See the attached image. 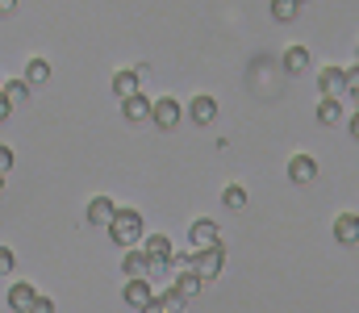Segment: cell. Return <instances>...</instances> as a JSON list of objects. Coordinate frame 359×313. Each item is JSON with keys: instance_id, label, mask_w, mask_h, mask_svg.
Masks as SVG:
<instances>
[{"instance_id": "83f0119b", "label": "cell", "mask_w": 359, "mask_h": 313, "mask_svg": "<svg viewBox=\"0 0 359 313\" xmlns=\"http://www.w3.org/2000/svg\"><path fill=\"white\" fill-rule=\"evenodd\" d=\"M8 13H17V0H0V17H8Z\"/></svg>"}, {"instance_id": "6da1fadb", "label": "cell", "mask_w": 359, "mask_h": 313, "mask_svg": "<svg viewBox=\"0 0 359 313\" xmlns=\"http://www.w3.org/2000/svg\"><path fill=\"white\" fill-rule=\"evenodd\" d=\"M109 238H113V246H121V251H130V246H138L142 242V234H147V221H142V213L138 209H113V217H109Z\"/></svg>"}, {"instance_id": "cb8c5ba5", "label": "cell", "mask_w": 359, "mask_h": 313, "mask_svg": "<svg viewBox=\"0 0 359 313\" xmlns=\"http://www.w3.org/2000/svg\"><path fill=\"white\" fill-rule=\"evenodd\" d=\"M13 267H17V255L8 246H0V276H13Z\"/></svg>"}, {"instance_id": "277c9868", "label": "cell", "mask_w": 359, "mask_h": 313, "mask_svg": "<svg viewBox=\"0 0 359 313\" xmlns=\"http://www.w3.org/2000/svg\"><path fill=\"white\" fill-rule=\"evenodd\" d=\"M121 301H126L130 309H142V305H151V301H155V288H151V280H147V276H138V280H126V288H121Z\"/></svg>"}, {"instance_id": "1f68e13d", "label": "cell", "mask_w": 359, "mask_h": 313, "mask_svg": "<svg viewBox=\"0 0 359 313\" xmlns=\"http://www.w3.org/2000/svg\"><path fill=\"white\" fill-rule=\"evenodd\" d=\"M0 193H4V176H0Z\"/></svg>"}, {"instance_id": "4fadbf2b", "label": "cell", "mask_w": 359, "mask_h": 313, "mask_svg": "<svg viewBox=\"0 0 359 313\" xmlns=\"http://www.w3.org/2000/svg\"><path fill=\"white\" fill-rule=\"evenodd\" d=\"M334 242H343V246H355L359 242V217L355 213H343L334 221Z\"/></svg>"}, {"instance_id": "30bf717a", "label": "cell", "mask_w": 359, "mask_h": 313, "mask_svg": "<svg viewBox=\"0 0 359 313\" xmlns=\"http://www.w3.org/2000/svg\"><path fill=\"white\" fill-rule=\"evenodd\" d=\"M134 92H142V76L130 67V71H117L113 76V97L117 101H126V97H134Z\"/></svg>"}, {"instance_id": "44dd1931", "label": "cell", "mask_w": 359, "mask_h": 313, "mask_svg": "<svg viewBox=\"0 0 359 313\" xmlns=\"http://www.w3.org/2000/svg\"><path fill=\"white\" fill-rule=\"evenodd\" d=\"M155 305H159L163 313H184V305H188V301L180 297V293H176V284H172L168 293H155Z\"/></svg>"}, {"instance_id": "8992f818", "label": "cell", "mask_w": 359, "mask_h": 313, "mask_svg": "<svg viewBox=\"0 0 359 313\" xmlns=\"http://www.w3.org/2000/svg\"><path fill=\"white\" fill-rule=\"evenodd\" d=\"M318 88H322V97H347V71L343 67H322V76H318Z\"/></svg>"}, {"instance_id": "d6986e66", "label": "cell", "mask_w": 359, "mask_h": 313, "mask_svg": "<svg viewBox=\"0 0 359 313\" xmlns=\"http://www.w3.org/2000/svg\"><path fill=\"white\" fill-rule=\"evenodd\" d=\"M21 80H25L29 88L46 84V80H50V63H46V59H29V63H25V76H21Z\"/></svg>"}, {"instance_id": "52a82bcc", "label": "cell", "mask_w": 359, "mask_h": 313, "mask_svg": "<svg viewBox=\"0 0 359 313\" xmlns=\"http://www.w3.org/2000/svg\"><path fill=\"white\" fill-rule=\"evenodd\" d=\"M313 176H318V159L313 155H292L288 159V180L292 184H313Z\"/></svg>"}, {"instance_id": "836d02e7", "label": "cell", "mask_w": 359, "mask_h": 313, "mask_svg": "<svg viewBox=\"0 0 359 313\" xmlns=\"http://www.w3.org/2000/svg\"><path fill=\"white\" fill-rule=\"evenodd\" d=\"M301 4H305V0H301Z\"/></svg>"}, {"instance_id": "7c38bea8", "label": "cell", "mask_w": 359, "mask_h": 313, "mask_svg": "<svg viewBox=\"0 0 359 313\" xmlns=\"http://www.w3.org/2000/svg\"><path fill=\"white\" fill-rule=\"evenodd\" d=\"M29 92H34V88H29V84H25L21 76H13V80H0V97H4V101L13 104V109L29 101Z\"/></svg>"}, {"instance_id": "603a6c76", "label": "cell", "mask_w": 359, "mask_h": 313, "mask_svg": "<svg viewBox=\"0 0 359 313\" xmlns=\"http://www.w3.org/2000/svg\"><path fill=\"white\" fill-rule=\"evenodd\" d=\"M222 205H226V209H234V213H238V209H247V188L230 184V188L222 193Z\"/></svg>"}, {"instance_id": "9a60e30c", "label": "cell", "mask_w": 359, "mask_h": 313, "mask_svg": "<svg viewBox=\"0 0 359 313\" xmlns=\"http://www.w3.org/2000/svg\"><path fill=\"white\" fill-rule=\"evenodd\" d=\"M284 71L288 76H305L309 71V50L305 46H288L284 50Z\"/></svg>"}, {"instance_id": "f1b7e54d", "label": "cell", "mask_w": 359, "mask_h": 313, "mask_svg": "<svg viewBox=\"0 0 359 313\" xmlns=\"http://www.w3.org/2000/svg\"><path fill=\"white\" fill-rule=\"evenodd\" d=\"M8 117H13V104H8L4 97H0V121H8Z\"/></svg>"}, {"instance_id": "ba28073f", "label": "cell", "mask_w": 359, "mask_h": 313, "mask_svg": "<svg viewBox=\"0 0 359 313\" xmlns=\"http://www.w3.org/2000/svg\"><path fill=\"white\" fill-rule=\"evenodd\" d=\"M142 255L147 259H172L176 255V242L168 234H142Z\"/></svg>"}, {"instance_id": "8fae6325", "label": "cell", "mask_w": 359, "mask_h": 313, "mask_svg": "<svg viewBox=\"0 0 359 313\" xmlns=\"http://www.w3.org/2000/svg\"><path fill=\"white\" fill-rule=\"evenodd\" d=\"M34 284H25V280H13L8 284V309H17V313H25L29 305H34Z\"/></svg>"}, {"instance_id": "d6a6232c", "label": "cell", "mask_w": 359, "mask_h": 313, "mask_svg": "<svg viewBox=\"0 0 359 313\" xmlns=\"http://www.w3.org/2000/svg\"><path fill=\"white\" fill-rule=\"evenodd\" d=\"M355 63H359V50H355Z\"/></svg>"}, {"instance_id": "5bb4252c", "label": "cell", "mask_w": 359, "mask_h": 313, "mask_svg": "<svg viewBox=\"0 0 359 313\" xmlns=\"http://www.w3.org/2000/svg\"><path fill=\"white\" fill-rule=\"evenodd\" d=\"M121 113H126V121H147V117H151V101H147V92L126 97V101H121Z\"/></svg>"}, {"instance_id": "7a4b0ae2", "label": "cell", "mask_w": 359, "mask_h": 313, "mask_svg": "<svg viewBox=\"0 0 359 313\" xmlns=\"http://www.w3.org/2000/svg\"><path fill=\"white\" fill-rule=\"evenodd\" d=\"M222 263H226V251H222V242L217 246H205V251H192V272L209 284L213 276H222Z\"/></svg>"}, {"instance_id": "ac0fdd59", "label": "cell", "mask_w": 359, "mask_h": 313, "mask_svg": "<svg viewBox=\"0 0 359 313\" xmlns=\"http://www.w3.org/2000/svg\"><path fill=\"white\" fill-rule=\"evenodd\" d=\"M113 201H109V197H92L88 201V221L92 225H109V217H113Z\"/></svg>"}, {"instance_id": "ffe728a7", "label": "cell", "mask_w": 359, "mask_h": 313, "mask_svg": "<svg viewBox=\"0 0 359 313\" xmlns=\"http://www.w3.org/2000/svg\"><path fill=\"white\" fill-rule=\"evenodd\" d=\"M201 288H205V280H201L196 272H180V276H176V293L184 297V301H192Z\"/></svg>"}, {"instance_id": "9c48e42d", "label": "cell", "mask_w": 359, "mask_h": 313, "mask_svg": "<svg viewBox=\"0 0 359 313\" xmlns=\"http://www.w3.org/2000/svg\"><path fill=\"white\" fill-rule=\"evenodd\" d=\"M188 117H192L196 125H213V117H217V101H213V97H205V92H201V97H192V101H188Z\"/></svg>"}, {"instance_id": "4316f807", "label": "cell", "mask_w": 359, "mask_h": 313, "mask_svg": "<svg viewBox=\"0 0 359 313\" xmlns=\"http://www.w3.org/2000/svg\"><path fill=\"white\" fill-rule=\"evenodd\" d=\"M355 88H359V63L347 71V92H355Z\"/></svg>"}, {"instance_id": "7402d4cb", "label": "cell", "mask_w": 359, "mask_h": 313, "mask_svg": "<svg viewBox=\"0 0 359 313\" xmlns=\"http://www.w3.org/2000/svg\"><path fill=\"white\" fill-rule=\"evenodd\" d=\"M301 13V0H271V17L276 21H292Z\"/></svg>"}, {"instance_id": "4dcf8cb0", "label": "cell", "mask_w": 359, "mask_h": 313, "mask_svg": "<svg viewBox=\"0 0 359 313\" xmlns=\"http://www.w3.org/2000/svg\"><path fill=\"white\" fill-rule=\"evenodd\" d=\"M351 104H355V109H359V88H355V92H351Z\"/></svg>"}, {"instance_id": "d4e9b609", "label": "cell", "mask_w": 359, "mask_h": 313, "mask_svg": "<svg viewBox=\"0 0 359 313\" xmlns=\"http://www.w3.org/2000/svg\"><path fill=\"white\" fill-rule=\"evenodd\" d=\"M25 313H55V301L38 293V297H34V305H29V309H25Z\"/></svg>"}, {"instance_id": "3957f363", "label": "cell", "mask_w": 359, "mask_h": 313, "mask_svg": "<svg viewBox=\"0 0 359 313\" xmlns=\"http://www.w3.org/2000/svg\"><path fill=\"white\" fill-rule=\"evenodd\" d=\"M188 242H192V251L217 246V242H222V225H217V221H209V217H201V221H192V230H188Z\"/></svg>"}, {"instance_id": "2e32d148", "label": "cell", "mask_w": 359, "mask_h": 313, "mask_svg": "<svg viewBox=\"0 0 359 313\" xmlns=\"http://www.w3.org/2000/svg\"><path fill=\"white\" fill-rule=\"evenodd\" d=\"M147 267H151V259H147L142 251H134V246H130V251H126V259H121V272H126L130 280H138V276H147Z\"/></svg>"}, {"instance_id": "e0dca14e", "label": "cell", "mask_w": 359, "mask_h": 313, "mask_svg": "<svg viewBox=\"0 0 359 313\" xmlns=\"http://www.w3.org/2000/svg\"><path fill=\"white\" fill-rule=\"evenodd\" d=\"M318 121H322V125H339V121H343V101H339V97H322V101H318Z\"/></svg>"}, {"instance_id": "5b68a950", "label": "cell", "mask_w": 359, "mask_h": 313, "mask_svg": "<svg viewBox=\"0 0 359 313\" xmlns=\"http://www.w3.org/2000/svg\"><path fill=\"white\" fill-rule=\"evenodd\" d=\"M180 101H172V97H159V101H151V121L159 125V130H176L180 125Z\"/></svg>"}, {"instance_id": "f546056e", "label": "cell", "mask_w": 359, "mask_h": 313, "mask_svg": "<svg viewBox=\"0 0 359 313\" xmlns=\"http://www.w3.org/2000/svg\"><path fill=\"white\" fill-rule=\"evenodd\" d=\"M347 130H351V138L359 142V109H355V117H351V125H347Z\"/></svg>"}, {"instance_id": "484cf974", "label": "cell", "mask_w": 359, "mask_h": 313, "mask_svg": "<svg viewBox=\"0 0 359 313\" xmlns=\"http://www.w3.org/2000/svg\"><path fill=\"white\" fill-rule=\"evenodd\" d=\"M8 172H13V146L0 142V176H8Z\"/></svg>"}]
</instances>
